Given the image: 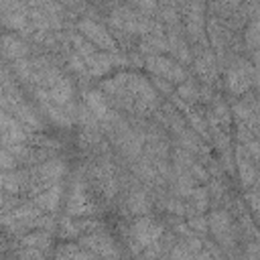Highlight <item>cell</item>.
I'll return each instance as SVG.
<instances>
[{
    "mask_svg": "<svg viewBox=\"0 0 260 260\" xmlns=\"http://www.w3.org/2000/svg\"><path fill=\"white\" fill-rule=\"evenodd\" d=\"M209 225H211V232L219 238V240H225V236H228V232H230V217H228V213H223V211H215V213H211L209 215Z\"/></svg>",
    "mask_w": 260,
    "mask_h": 260,
    "instance_id": "obj_9",
    "label": "cell"
},
{
    "mask_svg": "<svg viewBox=\"0 0 260 260\" xmlns=\"http://www.w3.org/2000/svg\"><path fill=\"white\" fill-rule=\"evenodd\" d=\"M87 63H89V69H91L93 75H102V73H106V71L112 69L114 57L110 53H91L87 57Z\"/></svg>",
    "mask_w": 260,
    "mask_h": 260,
    "instance_id": "obj_8",
    "label": "cell"
},
{
    "mask_svg": "<svg viewBox=\"0 0 260 260\" xmlns=\"http://www.w3.org/2000/svg\"><path fill=\"white\" fill-rule=\"evenodd\" d=\"M193 201L197 203V209H205V205H207V195H205V191H203V189L193 191Z\"/></svg>",
    "mask_w": 260,
    "mask_h": 260,
    "instance_id": "obj_16",
    "label": "cell"
},
{
    "mask_svg": "<svg viewBox=\"0 0 260 260\" xmlns=\"http://www.w3.org/2000/svg\"><path fill=\"white\" fill-rule=\"evenodd\" d=\"M179 95H181L185 102H195V100L199 98V89L195 87V83L185 81L183 85H179Z\"/></svg>",
    "mask_w": 260,
    "mask_h": 260,
    "instance_id": "obj_13",
    "label": "cell"
},
{
    "mask_svg": "<svg viewBox=\"0 0 260 260\" xmlns=\"http://www.w3.org/2000/svg\"><path fill=\"white\" fill-rule=\"evenodd\" d=\"M128 205H130V209L134 213H146L148 211V199H146V195L142 191L132 193L130 199H128Z\"/></svg>",
    "mask_w": 260,
    "mask_h": 260,
    "instance_id": "obj_12",
    "label": "cell"
},
{
    "mask_svg": "<svg viewBox=\"0 0 260 260\" xmlns=\"http://www.w3.org/2000/svg\"><path fill=\"white\" fill-rule=\"evenodd\" d=\"M138 4L142 10H152L156 6V0H138Z\"/></svg>",
    "mask_w": 260,
    "mask_h": 260,
    "instance_id": "obj_18",
    "label": "cell"
},
{
    "mask_svg": "<svg viewBox=\"0 0 260 260\" xmlns=\"http://www.w3.org/2000/svg\"><path fill=\"white\" fill-rule=\"evenodd\" d=\"M169 209H171L173 213H183V205L177 203V201H171V203H169Z\"/></svg>",
    "mask_w": 260,
    "mask_h": 260,
    "instance_id": "obj_19",
    "label": "cell"
},
{
    "mask_svg": "<svg viewBox=\"0 0 260 260\" xmlns=\"http://www.w3.org/2000/svg\"><path fill=\"white\" fill-rule=\"evenodd\" d=\"M47 242H49V236L45 232H35V234H30L22 240V244H26V246H43Z\"/></svg>",
    "mask_w": 260,
    "mask_h": 260,
    "instance_id": "obj_14",
    "label": "cell"
},
{
    "mask_svg": "<svg viewBox=\"0 0 260 260\" xmlns=\"http://www.w3.org/2000/svg\"><path fill=\"white\" fill-rule=\"evenodd\" d=\"M0 53L4 57H8V59H20V57H24L28 53V49L18 37L4 35V37H0Z\"/></svg>",
    "mask_w": 260,
    "mask_h": 260,
    "instance_id": "obj_5",
    "label": "cell"
},
{
    "mask_svg": "<svg viewBox=\"0 0 260 260\" xmlns=\"http://www.w3.org/2000/svg\"><path fill=\"white\" fill-rule=\"evenodd\" d=\"M85 104H87L89 112H91L95 118H106V116H108V104H106V100H104L98 91H89V93L85 95Z\"/></svg>",
    "mask_w": 260,
    "mask_h": 260,
    "instance_id": "obj_10",
    "label": "cell"
},
{
    "mask_svg": "<svg viewBox=\"0 0 260 260\" xmlns=\"http://www.w3.org/2000/svg\"><path fill=\"white\" fill-rule=\"evenodd\" d=\"M71 98H73V85H71V81L59 77V79L51 85V100H53L55 104H59V106H65V104L71 102Z\"/></svg>",
    "mask_w": 260,
    "mask_h": 260,
    "instance_id": "obj_6",
    "label": "cell"
},
{
    "mask_svg": "<svg viewBox=\"0 0 260 260\" xmlns=\"http://www.w3.org/2000/svg\"><path fill=\"white\" fill-rule=\"evenodd\" d=\"M162 236V228L152 221L150 217H140L134 223V238L138 240V244L142 246H152L158 242V238Z\"/></svg>",
    "mask_w": 260,
    "mask_h": 260,
    "instance_id": "obj_2",
    "label": "cell"
},
{
    "mask_svg": "<svg viewBox=\"0 0 260 260\" xmlns=\"http://www.w3.org/2000/svg\"><path fill=\"white\" fill-rule=\"evenodd\" d=\"M240 175H242V181L244 183H252L254 181V169L248 165V162H240Z\"/></svg>",
    "mask_w": 260,
    "mask_h": 260,
    "instance_id": "obj_15",
    "label": "cell"
},
{
    "mask_svg": "<svg viewBox=\"0 0 260 260\" xmlns=\"http://www.w3.org/2000/svg\"><path fill=\"white\" fill-rule=\"evenodd\" d=\"M63 175H65V165H63V160H59V158L47 160V162H43V165L39 167V177H41V181H43L45 187L57 183Z\"/></svg>",
    "mask_w": 260,
    "mask_h": 260,
    "instance_id": "obj_4",
    "label": "cell"
},
{
    "mask_svg": "<svg viewBox=\"0 0 260 260\" xmlns=\"http://www.w3.org/2000/svg\"><path fill=\"white\" fill-rule=\"evenodd\" d=\"M61 2H67V4H77V2H81V0H61Z\"/></svg>",
    "mask_w": 260,
    "mask_h": 260,
    "instance_id": "obj_20",
    "label": "cell"
},
{
    "mask_svg": "<svg viewBox=\"0 0 260 260\" xmlns=\"http://www.w3.org/2000/svg\"><path fill=\"white\" fill-rule=\"evenodd\" d=\"M228 87H230L234 93H242V91L248 87V77H246L244 69H232V71H230Z\"/></svg>",
    "mask_w": 260,
    "mask_h": 260,
    "instance_id": "obj_11",
    "label": "cell"
},
{
    "mask_svg": "<svg viewBox=\"0 0 260 260\" xmlns=\"http://www.w3.org/2000/svg\"><path fill=\"white\" fill-rule=\"evenodd\" d=\"M61 187L59 185H55V187H51L49 185V189L45 191V193H41V195H37V199H35V203L41 207V209H45V211H55L57 207H59V201H61Z\"/></svg>",
    "mask_w": 260,
    "mask_h": 260,
    "instance_id": "obj_7",
    "label": "cell"
},
{
    "mask_svg": "<svg viewBox=\"0 0 260 260\" xmlns=\"http://www.w3.org/2000/svg\"><path fill=\"white\" fill-rule=\"evenodd\" d=\"M189 225H193V230H197V232H205V230H207V228H205V225H207V221H205L203 217L191 219V221H189Z\"/></svg>",
    "mask_w": 260,
    "mask_h": 260,
    "instance_id": "obj_17",
    "label": "cell"
},
{
    "mask_svg": "<svg viewBox=\"0 0 260 260\" xmlns=\"http://www.w3.org/2000/svg\"><path fill=\"white\" fill-rule=\"evenodd\" d=\"M79 30L81 35L91 43V45H98L100 49H106V51H116V41L110 37V32H106L104 26H100L98 22L89 20V18H83L79 20Z\"/></svg>",
    "mask_w": 260,
    "mask_h": 260,
    "instance_id": "obj_1",
    "label": "cell"
},
{
    "mask_svg": "<svg viewBox=\"0 0 260 260\" xmlns=\"http://www.w3.org/2000/svg\"><path fill=\"white\" fill-rule=\"evenodd\" d=\"M146 65H148L154 73H158V75H162V77H169V79H173V81L185 79L183 67L177 65V63H173V61H169V59H165V57H148Z\"/></svg>",
    "mask_w": 260,
    "mask_h": 260,
    "instance_id": "obj_3",
    "label": "cell"
}]
</instances>
